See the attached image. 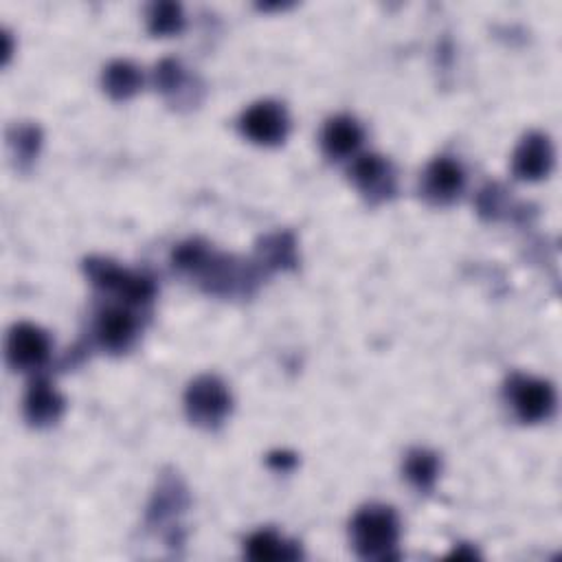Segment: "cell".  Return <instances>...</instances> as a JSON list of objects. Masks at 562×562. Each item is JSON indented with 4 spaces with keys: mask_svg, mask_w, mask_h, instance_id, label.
<instances>
[{
    "mask_svg": "<svg viewBox=\"0 0 562 562\" xmlns=\"http://www.w3.org/2000/svg\"><path fill=\"white\" fill-rule=\"evenodd\" d=\"M400 540V521L389 506H365L352 521V542L365 560H389L396 558Z\"/></svg>",
    "mask_w": 562,
    "mask_h": 562,
    "instance_id": "1",
    "label": "cell"
},
{
    "mask_svg": "<svg viewBox=\"0 0 562 562\" xmlns=\"http://www.w3.org/2000/svg\"><path fill=\"white\" fill-rule=\"evenodd\" d=\"M88 279L102 291L115 293L126 306H145L156 295L154 279L143 272H132L104 257H90L84 264Z\"/></svg>",
    "mask_w": 562,
    "mask_h": 562,
    "instance_id": "2",
    "label": "cell"
},
{
    "mask_svg": "<svg viewBox=\"0 0 562 562\" xmlns=\"http://www.w3.org/2000/svg\"><path fill=\"white\" fill-rule=\"evenodd\" d=\"M233 407L229 387L214 376V373H205L199 376L184 392V411L192 424L214 431L225 424Z\"/></svg>",
    "mask_w": 562,
    "mask_h": 562,
    "instance_id": "3",
    "label": "cell"
},
{
    "mask_svg": "<svg viewBox=\"0 0 562 562\" xmlns=\"http://www.w3.org/2000/svg\"><path fill=\"white\" fill-rule=\"evenodd\" d=\"M240 132L257 145L274 148L286 141L291 132V117L281 104L264 100L244 111L240 117Z\"/></svg>",
    "mask_w": 562,
    "mask_h": 562,
    "instance_id": "4",
    "label": "cell"
},
{
    "mask_svg": "<svg viewBox=\"0 0 562 562\" xmlns=\"http://www.w3.org/2000/svg\"><path fill=\"white\" fill-rule=\"evenodd\" d=\"M506 394L516 418L525 424L542 422L553 413L555 392L547 381H538L529 376H512Z\"/></svg>",
    "mask_w": 562,
    "mask_h": 562,
    "instance_id": "5",
    "label": "cell"
},
{
    "mask_svg": "<svg viewBox=\"0 0 562 562\" xmlns=\"http://www.w3.org/2000/svg\"><path fill=\"white\" fill-rule=\"evenodd\" d=\"M352 182L358 192L367 199V203L379 205L396 194V171L394 165L379 154L358 156L349 169Z\"/></svg>",
    "mask_w": 562,
    "mask_h": 562,
    "instance_id": "6",
    "label": "cell"
},
{
    "mask_svg": "<svg viewBox=\"0 0 562 562\" xmlns=\"http://www.w3.org/2000/svg\"><path fill=\"white\" fill-rule=\"evenodd\" d=\"M5 356L16 371L40 369L51 356V339L34 323H16L8 334Z\"/></svg>",
    "mask_w": 562,
    "mask_h": 562,
    "instance_id": "7",
    "label": "cell"
},
{
    "mask_svg": "<svg viewBox=\"0 0 562 562\" xmlns=\"http://www.w3.org/2000/svg\"><path fill=\"white\" fill-rule=\"evenodd\" d=\"M465 187V174L461 165L448 156H439L429 163L422 176V194L433 205L455 203Z\"/></svg>",
    "mask_w": 562,
    "mask_h": 562,
    "instance_id": "8",
    "label": "cell"
},
{
    "mask_svg": "<svg viewBox=\"0 0 562 562\" xmlns=\"http://www.w3.org/2000/svg\"><path fill=\"white\" fill-rule=\"evenodd\" d=\"M553 167V145L547 135L542 132H529L521 139L514 158L512 169L519 180L536 182L545 178Z\"/></svg>",
    "mask_w": 562,
    "mask_h": 562,
    "instance_id": "9",
    "label": "cell"
},
{
    "mask_svg": "<svg viewBox=\"0 0 562 562\" xmlns=\"http://www.w3.org/2000/svg\"><path fill=\"white\" fill-rule=\"evenodd\" d=\"M137 317L130 306H111L100 312L95 339L108 352H126L137 339Z\"/></svg>",
    "mask_w": 562,
    "mask_h": 562,
    "instance_id": "10",
    "label": "cell"
},
{
    "mask_svg": "<svg viewBox=\"0 0 562 562\" xmlns=\"http://www.w3.org/2000/svg\"><path fill=\"white\" fill-rule=\"evenodd\" d=\"M23 409L31 426L49 429L60 422V418L64 416L66 403L47 379H36L29 383Z\"/></svg>",
    "mask_w": 562,
    "mask_h": 562,
    "instance_id": "11",
    "label": "cell"
},
{
    "mask_svg": "<svg viewBox=\"0 0 562 562\" xmlns=\"http://www.w3.org/2000/svg\"><path fill=\"white\" fill-rule=\"evenodd\" d=\"M362 128L354 117L339 115L330 119L321 132V148L330 158H349L362 145Z\"/></svg>",
    "mask_w": 562,
    "mask_h": 562,
    "instance_id": "12",
    "label": "cell"
},
{
    "mask_svg": "<svg viewBox=\"0 0 562 562\" xmlns=\"http://www.w3.org/2000/svg\"><path fill=\"white\" fill-rule=\"evenodd\" d=\"M187 506H190V497H187V488L182 486V482L178 477H163L152 497V503L148 510V523L163 525L176 519L180 512H184Z\"/></svg>",
    "mask_w": 562,
    "mask_h": 562,
    "instance_id": "13",
    "label": "cell"
},
{
    "mask_svg": "<svg viewBox=\"0 0 562 562\" xmlns=\"http://www.w3.org/2000/svg\"><path fill=\"white\" fill-rule=\"evenodd\" d=\"M246 558L255 562L268 560H297L302 558V547L293 540H286L272 529H259L244 542Z\"/></svg>",
    "mask_w": 562,
    "mask_h": 562,
    "instance_id": "14",
    "label": "cell"
},
{
    "mask_svg": "<svg viewBox=\"0 0 562 562\" xmlns=\"http://www.w3.org/2000/svg\"><path fill=\"white\" fill-rule=\"evenodd\" d=\"M257 264L261 268L281 270L297 266V242L293 233L279 231L259 240L257 244Z\"/></svg>",
    "mask_w": 562,
    "mask_h": 562,
    "instance_id": "15",
    "label": "cell"
},
{
    "mask_svg": "<svg viewBox=\"0 0 562 562\" xmlns=\"http://www.w3.org/2000/svg\"><path fill=\"white\" fill-rule=\"evenodd\" d=\"M104 90L117 102H126L135 98L143 86V75L141 68L128 60H115L106 66L104 77H102Z\"/></svg>",
    "mask_w": 562,
    "mask_h": 562,
    "instance_id": "16",
    "label": "cell"
},
{
    "mask_svg": "<svg viewBox=\"0 0 562 562\" xmlns=\"http://www.w3.org/2000/svg\"><path fill=\"white\" fill-rule=\"evenodd\" d=\"M405 477L407 482L418 488L420 493H431L437 484L439 471H442V461L437 457V452L426 450V448H413L407 452L405 457Z\"/></svg>",
    "mask_w": 562,
    "mask_h": 562,
    "instance_id": "17",
    "label": "cell"
},
{
    "mask_svg": "<svg viewBox=\"0 0 562 562\" xmlns=\"http://www.w3.org/2000/svg\"><path fill=\"white\" fill-rule=\"evenodd\" d=\"M154 79H156V88L171 102H182L184 98L187 100L194 98V88H187L192 84L190 75H187L182 64L174 58H167L156 66Z\"/></svg>",
    "mask_w": 562,
    "mask_h": 562,
    "instance_id": "18",
    "label": "cell"
},
{
    "mask_svg": "<svg viewBox=\"0 0 562 562\" xmlns=\"http://www.w3.org/2000/svg\"><path fill=\"white\" fill-rule=\"evenodd\" d=\"M184 27V14L178 3H154L148 10V29L152 36H176Z\"/></svg>",
    "mask_w": 562,
    "mask_h": 562,
    "instance_id": "19",
    "label": "cell"
},
{
    "mask_svg": "<svg viewBox=\"0 0 562 562\" xmlns=\"http://www.w3.org/2000/svg\"><path fill=\"white\" fill-rule=\"evenodd\" d=\"M40 145H42V132L38 126L23 124L10 130V148L23 169H27L38 158Z\"/></svg>",
    "mask_w": 562,
    "mask_h": 562,
    "instance_id": "20",
    "label": "cell"
},
{
    "mask_svg": "<svg viewBox=\"0 0 562 562\" xmlns=\"http://www.w3.org/2000/svg\"><path fill=\"white\" fill-rule=\"evenodd\" d=\"M480 216L486 220H499L506 209V192L499 184H486L477 199Z\"/></svg>",
    "mask_w": 562,
    "mask_h": 562,
    "instance_id": "21",
    "label": "cell"
},
{
    "mask_svg": "<svg viewBox=\"0 0 562 562\" xmlns=\"http://www.w3.org/2000/svg\"><path fill=\"white\" fill-rule=\"evenodd\" d=\"M268 465L274 468V471L289 473L297 465V457L293 452H286V450H277V452L268 455Z\"/></svg>",
    "mask_w": 562,
    "mask_h": 562,
    "instance_id": "22",
    "label": "cell"
},
{
    "mask_svg": "<svg viewBox=\"0 0 562 562\" xmlns=\"http://www.w3.org/2000/svg\"><path fill=\"white\" fill-rule=\"evenodd\" d=\"M450 558H477V551L471 549L468 545H461L459 549H455V551L450 553Z\"/></svg>",
    "mask_w": 562,
    "mask_h": 562,
    "instance_id": "23",
    "label": "cell"
}]
</instances>
